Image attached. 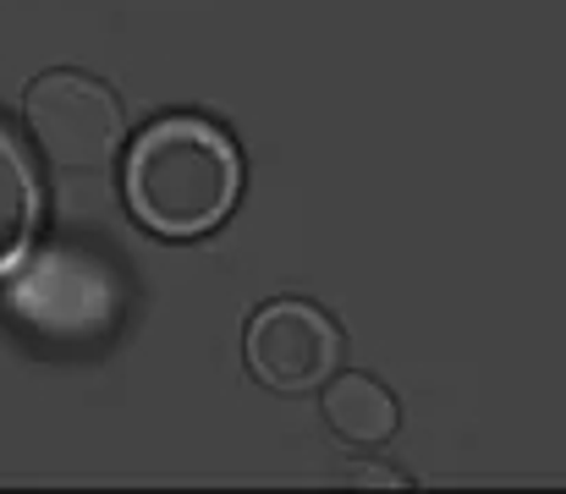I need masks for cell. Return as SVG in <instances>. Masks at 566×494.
<instances>
[{"instance_id":"1","label":"cell","mask_w":566,"mask_h":494,"mask_svg":"<svg viewBox=\"0 0 566 494\" xmlns=\"http://www.w3.org/2000/svg\"><path fill=\"white\" fill-rule=\"evenodd\" d=\"M122 198L133 220L160 242H198L242 203L248 165L237 138L198 111L155 116L122 144Z\"/></svg>"},{"instance_id":"4","label":"cell","mask_w":566,"mask_h":494,"mask_svg":"<svg viewBox=\"0 0 566 494\" xmlns=\"http://www.w3.org/2000/svg\"><path fill=\"white\" fill-rule=\"evenodd\" d=\"M347 335L308 297H275L242 325V362L275 396H314L342 368Z\"/></svg>"},{"instance_id":"6","label":"cell","mask_w":566,"mask_h":494,"mask_svg":"<svg viewBox=\"0 0 566 494\" xmlns=\"http://www.w3.org/2000/svg\"><path fill=\"white\" fill-rule=\"evenodd\" d=\"M39 214H44V187L28 144L0 122V281L33 253L39 242Z\"/></svg>"},{"instance_id":"3","label":"cell","mask_w":566,"mask_h":494,"mask_svg":"<svg viewBox=\"0 0 566 494\" xmlns=\"http://www.w3.org/2000/svg\"><path fill=\"white\" fill-rule=\"evenodd\" d=\"M22 127L33 149L66 176H94L122 155L127 116L111 83L77 66H50L22 88Z\"/></svg>"},{"instance_id":"2","label":"cell","mask_w":566,"mask_h":494,"mask_svg":"<svg viewBox=\"0 0 566 494\" xmlns=\"http://www.w3.org/2000/svg\"><path fill=\"white\" fill-rule=\"evenodd\" d=\"M0 308L6 319H17L28 335L50 346H88L122 325L127 286L99 253L55 242V248L28 253L0 281Z\"/></svg>"},{"instance_id":"5","label":"cell","mask_w":566,"mask_h":494,"mask_svg":"<svg viewBox=\"0 0 566 494\" xmlns=\"http://www.w3.org/2000/svg\"><path fill=\"white\" fill-rule=\"evenodd\" d=\"M319 412L342 445H385V440H396V423H401L390 385L364 368H336L319 385Z\"/></svg>"}]
</instances>
